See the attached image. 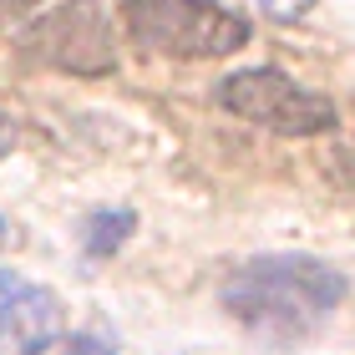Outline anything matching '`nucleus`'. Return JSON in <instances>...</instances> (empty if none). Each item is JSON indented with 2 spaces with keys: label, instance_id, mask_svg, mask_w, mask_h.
Instances as JSON below:
<instances>
[{
  "label": "nucleus",
  "instance_id": "8",
  "mask_svg": "<svg viewBox=\"0 0 355 355\" xmlns=\"http://www.w3.org/2000/svg\"><path fill=\"white\" fill-rule=\"evenodd\" d=\"M36 6H41V0H0V26H6V21H21V15L36 10Z\"/></svg>",
  "mask_w": 355,
  "mask_h": 355
},
{
  "label": "nucleus",
  "instance_id": "5",
  "mask_svg": "<svg viewBox=\"0 0 355 355\" xmlns=\"http://www.w3.org/2000/svg\"><path fill=\"white\" fill-rule=\"evenodd\" d=\"M56 325H61V304L46 295L41 284L0 269V335L10 330V335H21L26 345H36V340H51Z\"/></svg>",
  "mask_w": 355,
  "mask_h": 355
},
{
  "label": "nucleus",
  "instance_id": "1",
  "mask_svg": "<svg viewBox=\"0 0 355 355\" xmlns=\"http://www.w3.org/2000/svg\"><path fill=\"white\" fill-rule=\"evenodd\" d=\"M345 300V274L310 254L249 259L223 279V310L264 335H310Z\"/></svg>",
  "mask_w": 355,
  "mask_h": 355
},
{
  "label": "nucleus",
  "instance_id": "2",
  "mask_svg": "<svg viewBox=\"0 0 355 355\" xmlns=\"http://www.w3.org/2000/svg\"><path fill=\"white\" fill-rule=\"evenodd\" d=\"M127 26L163 56H223L249 41V21L218 0H127Z\"/></svg>",
  "mask_w": 355,
  "mask_h": 355
},
{
  "label": "nucleus",
  "instance_id": "10",
  "mask_svg": "<svg viewBox=\"0 0 355 355\" xmlns=\"http://www.w3.org/2000/svg\"><path fill=\"white\" fill-rule=\"evenodd\" d=\"M0 229H6V223H0Z\"/></svg>",
  "mask_w": 355,
  "mask_h": 355
},
{
  "label": "nucleus",
  "instance_id": "7",
  "mask_svg": "<svg viewBox=\"0 0 355 355\" xmlns=\"http://www.w3.org/2000/svg\"><path fill=\"white\" fill-rule=\"evenodd\" d=\"M26 355H117L102 335H51V340L26 345Z\"/></svg>",
  "mask_w": 355,
  "mask_h": 355
},
{
  "label": "nucleus",
  "instance_id": "6",
  "mask_svg": "<svg viewBox=\"0 0 355 355\" xmlns=\"http://www.w3.org/2000/svg\"><path fill=\"white\" fill-rule=\"evenodd\" d=\"M132 229H137V214H132V208H96L92 223H87V254H92V259L117 254L122 239H132Z\"/></svg>",
  "mask_w": 355,
  "mask_h": 355
},
{
  "label": "nucleus",
  "instance_id": "4",
  "mask_svg": "<svg viewBox=\"0 0 355 355\" xmlns=\"http://www.w3.org/2000/svg\"><path fill=\"white\" fill-rule=\"evenodd\" d=\"M21 51L41 67L76 71V76H102L117 67V46H112L102 0H67L51 15L31 21L21 31Z\"/></svg>",
  "mask_w": 355,
  "mask_h": 355
},
{
  "label": "nucleus",
  "instance_id": "9",
  "mask_svg": "<svg viewBox=\"0 0 355 355\" xmlns=\"http://www.w3.org/2000/svg\"><path fill=\"white\" fill-rule=\"evenodd\" d=\"M10 142H15V132H10V117H6V112H0V157L10 153Z\"/></svg>",
  "mask_w": 355,
  "mask_h": 355
},
{
  "label": "nucleus",
  "instance_id": "3",
  "mask_svg": "<svg viewBox=\"0 0 355 355\" xmlns=\"http://www.w3.org/2000/svg\"><path fill=\"white\" fill-rule=\"evenodd\" d=\"M218 107L234 112L244 122H259L269 132H284V137H315V132H330L340 122L330 96H320L310 87H300L295 76L274 71V67H254V71H234L218 82Z\"/></svg>",
  "mask_w": 355,
  "mask_h": 355
}]
</instances>
